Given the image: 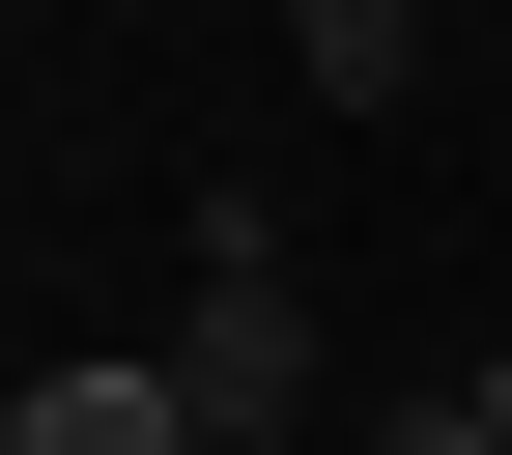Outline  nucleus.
Returning a JSON list of instances; mask_svg holds the SVG:
<instances>
[{
	"instance_id": "obj_1",
	"label": "nucleus",
	"mask_w": 512,
	"mask_h": 455,
	"mask_svg": "<svg viewBox=\"0 0 512 455\" xmlns=\"http://www.w3.org/2000/svg\"><path fill=\"white\" fill-rule=\"evenodd\" d=\"M171 399H200L228 455H256V427H313V256L256 228V200H200V285H171Z\"/></svg>"
},
{
	"instance_id": "obj_2",
	"label": "nucleus",
	"mask_w": 512,
	"mask_h": 455,
	"mask_svg": "<svg viewBox=\"0 0 512 455\" xmlns=\"http://www.w3.org/2000/svg\"><path fill=\"white\" fill-rule=\"evenodd\" d=\"M0 455H228V427L171 399V342H57L29 399H0Z\"/></svg>"
},
{
	"instance_id": "obj_3",
	"label": "nucleus",
	"mask_w": 512,
	"mask_h": 455,
	"mask_svg": "<svg viewBox=\"0 0 512 455\" xmlns=\"http://www.w3.org/2000/svg\"><path fill=\"white\" fill-rule=\"evenodd\" d=\"M285 86H313V114H399V86H427V0H285Z\"/></svg>"
},
{
	"instance_id": "obj_4",
	"label": "nucleus",
	"mask_w": 512,
	"mask_h": 455,
	"mask_svg": "<svg viewBox=\"0 0 512 455\" xmlns=\"http://www.w3.org/2000/svg\"><path fill=\"white\" fill-rule=\"evenodd\" d=\"M370 455H512V370H427V399H370Z\"/></svg>"
},
{
	"instance_id": "obj_5",
	"label": "nucleus",
	"mask_w": 512,
	"mask_h": 455,
	"mask_svg": "<svg viewBox=\"0 0 512 455\" xmlns=\"http://www.w3.org/2000/svg\"><path fill=\"white\" fill-rule=\"evenodd\" d=\"M256 455H313V427H256Z\"/></svg>"
}]
</instances>
